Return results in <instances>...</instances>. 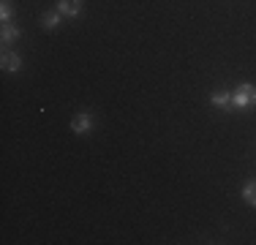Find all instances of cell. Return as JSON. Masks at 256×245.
Instances as JSON below:
<instances>
[{
  "mask_svg": "<svg viewBox=\"0 0 256 245\" xmlns=\"http://www.w3.org/2000/svg\"><path fill=\"white\" fill-rule=\"evenodd\" d=\"M256 104V88L254 84H240V88L232 93V106L234 109H246V106H254Z\"/></svg>",
  "mask_w": 256,
  "mask_h": 245,
  "instance_id": "cell-1",
  "label": "cell"
},
{
  "mask_svg": "<svg viewBox=\"0 0 256 245\" xmlns=\"http://www.w3.org/2000/svg\"><path fill=\"white\" fill-rule=\"evenodd\" d=\"M58 11L68 20H74V16L82 14V0H58Z\"/></svg>",
  "mask_w": 256,
  "mask_h": 245,
  "instance_id": "cell-2",
  "label": "cell"
},
{
  "mask_svg": "<svg viewBox=\"0 0 256 245\" xmlns=\"http://www.w3.org/2000/svg\"><path fill=\"white\" fill-rule=\"evenodd\" d=\"M90 128H93V118H90L88 112H79L74 120H71V131L74 134H90Z\"/></svg>",
  "mask_w": 256,
  "mask_h": 245,
  "instance_id": "cell-3",
  "label": "cell"
},
{
  "mask_svg": "<svg viewBox=\"0 0 256 245\" xmlns=\"http://www.w3.org/2000/svg\"><path fill=\"white\" fill-rule=\"evenodd\" d=\"M0 66H3V71L14 74V71L22 68V58H20L16 52H3V58H0Z\"/></svg>",
  "mask_w": 256,
  "mask_h": 245,
  "instance_id": "cell-4",
  "label": "cell"
},
{
  "mask_svg": "<svg viewBox=\"0 0 256 245\" xmlns=\"http://www.w3.org/2000/svg\"><path fill=\"white\" fill-rule=\"evenodd\" d=\"M20 36H22V30L16 28V24L3 22V30H0V41H3V44H11V41H16Z\"/></svg>",
  "mask_w": 256,
  "mask_h": 245,
  "instance_id": "cell-5",
  "label": "cell"
},
{
  "mask_svg": "<svg viewBox=\"0 0 256 245\" xmlns=\"http://www.w3.org/2000/svg\"><path fill=\"white\" fill-rule=\"evenodd\" d=\"M210 104L218 109H234L232 106V93H226V90H218V93L210 96Z\"/></svg>",
  "mask_w": 256,
  "mask_h": 245,
  "instance_id": "cell-6",
  "label": "cell"
},
{
  "mask_svg": "<svg viewBox=\"0 0 256 245\" xmlns=\"http://www.w3.org/2000/svg\"><path fill=\"white\" fill-rule=\"evenodd\" d=\"M60 22H63V14H60V11L58 8H54V11H46V14L44 16H41V24H44V28L46 30H52V28H58V24Z\"/></svg>",
  "mask_w": 256,
  "mask_h": 245,
  "instance_id": "cell-7",
  "label": "cell"
},
{
  "mask_svg": "<svg viewBox=\"0 0 256 245\" xmlns=\"http://www.w3.org/2000/svg\"><path fill=\"white\" fill-rule=\"evenodd\" d=\"M242 199H246V204L256 207V180L246 182V188H242Z\"/></svg>",
  "mask_w": 256,
  "mask_h": 245,
  "instance_id": "cell-8",
  "label": "cell"
},
{
  "mask_svg": "<svg viewBox=\"0 0 256 245\" xmlns=\"http://www.w3.org/2000/svg\"><path fill=\"white\" fill-rule=\"evenodd\" d=\"M0 22H11V3L8 0L0 3Z\"/></svg>",
  "mask_w": 256,
  "mask_h": 245,
  "instance_id": "cell-9",
  "label": "cell"
}]
</instances>
